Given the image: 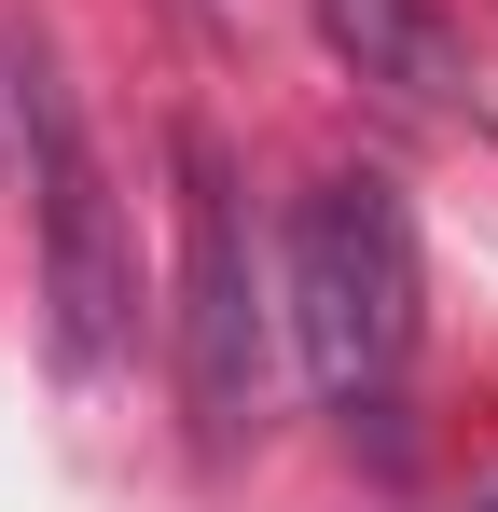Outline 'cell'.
I'll return each mask as SVG.
<instances>
[{
  "mask_svg": "<svg viewBox=\"0 0 498 512\" xmlns=\"http://www.w3.org/2000/svg\"><path fill=\"white\" fill-rule=\"evenodd\" d=\"M277 305H291V346H305V388H319L346 429L402 443L415 333H429V277H415L402 180L332 167L319 194L291 208V250H277Z\"/></svg>",
  "mask_w": 498,
  "mask_h": 512,
  "instance_id": "obj_1",
  "label": "cell"
},
{
  "mask_svg": "<svg viewBox=\"0 0 498 512\" xmlns=\"http://www.w3.org/2000/svg\"><path fill=\"white\" fill-rule=\"evenodd\" d=\"M0 84H14V139H28V194H42V277H56V360L70 374H111L125 360V305H139V263H125V208H111V167L83 139L56 56L14 28L0 42Z\"/></svg>",
  "mask_w": 498,
  "mask_h": 512,
  "instance_id": "obj_2",
  "label": "cell"
},
{
  "mask_svg": "<svg viewBox=\"0 0 498 512\" xmlns=\"http://www.w3.org/2000/svg\"><path fill=\"white\" fill-rule=\"evenodd\" d=\"M180 374H194V429L236 443L263 402V291H249V222H236V167L194 125L180 139Z\"/></svg>",
  "mask_w": 498,
  "mask_h": 512,
  "instance_id": "obj_3",
  "label": "cell"
},
{
  "mask_svg": "<svg viewBox=\"0 0 498 512\" xmlns=\"http://www.w3.org/2000/svg\"><path fill=\"white\" fill-rule=\"evenodd\" d=\"M319 28H332L388 97H457V42L429 28V0H319Z\"/></svg>",
  "mask_w": 498,
  "mask_h": 512,
  "instance_id": "obj_4",
  "label": "cell"
}]
</instances>
